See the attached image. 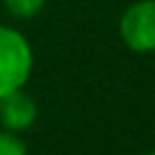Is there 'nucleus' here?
<instances>
[{"instance_id":"4","label":"nucleus","mask_w":155,"mask_h":155,"mask_svg":"<svg viewBox=\"0 0 155 155\" xmlns=\"http://www.w3.org/2000/svg\"><path fill=\"white\" fill-rule=\"evenodd\" d=\"M48 0H0L2 10L12 19H34L44 12Z\"/></svg>"},{"instance_id":"2","label":"nucleus","mask_w":155,"mask_h":155,"mask_svg":"<svg viewBox=\"0 0 155 155\" xmlns=\"http://www.w3.org/2000/svg\"><path fill=\"white\" fill-rule=\"evenodd\" d=\"M119 39L133 53L155 51V0H136L121 12Z\"/></svg>"},{"instance_id":"6","label":"nucleus","mask_w":155,"mask_h":155,"mask_svg":"<svg viewBox=\"0 0 155 155\" xmlns=\"http://www.w3.org/2000/svg\"><path fill=\"white\" fill-rule=\"evenodd\" d=\"M143 155H155V150H148V153H143Z\"/></svg>"},{"instance_id":"5","label":"nucleus","mask_w":155,"mask_h":155,"mask_svg":"<svg viewBox=\"0 0 155 155\" xmlns=\"http://www.w3.org/2000/svg\"><path fill=\"white\" fill-rule=\"evenodd\" d=\"M0 155H29L24 138L19 133L0 128Z\"/></svg>"},{"instance_id":"1","label":"nucleus","mask_w":155,"mask_h":155,"mask_svg":"<svg viewBox=\"0 0 155 155\" xmlns=\"http://www.w3.org/2000/svg\"><path fill=\"white\" fill-rule=\"evenodd\" d=\"M34 70V46L29 36L0 22V97L27 87Z\"/></svg>"},{"instance_id":"3","label":"nucleus","mask_w":155,"mask_h":155,"mask_svg":"<svg viewBox=\"0 0 155 155\" xmlns=\"http://www.w3.org/2000/svg\"><path fill=\"white\" fill-rule=\"evenodd\" d=\"M36 116H39L36 99L24 87L0 97V128L22 136L36 124Z\"/></svg>"}]
</instances>
